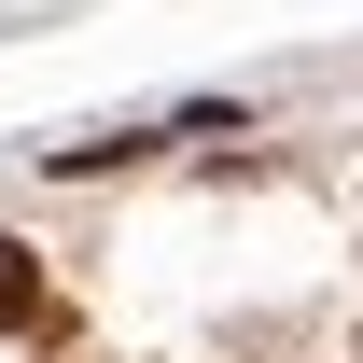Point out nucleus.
<instances>
[{"label":"nucleus","mask_w":363,"mask_h":363,"mask_svg":"<svg viewBox=\"0 0 363 363\" xmlns=\"http://www.w3.org/2000/svg\"><path fill=\"white\" fill-rule=\"evenodd\" d=\"M43 321H56V294H43V266H28V252L0 238V335H43Z\"/></svg>","instance_id":"nucleus-1"}]
</instances>
